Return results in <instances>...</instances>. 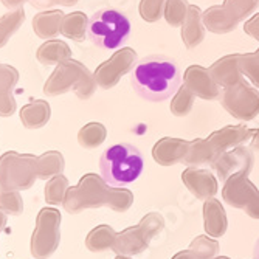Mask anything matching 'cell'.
I'll use <instances>...</instances> for the list:
<instances>
[{
    "label": "cell",
    "instance_id": "1",
    "mask_svg": "<svg viewBox=\"0 0 259 259\" xmlns=\"http://www.w3.org/2000/svg\"><path fill=\"white\" fill-rule=\"evenodd\" d=\"M182 82L177 62L166 55H149L137 61L131 72L135 93L146 101L160 103L176 95Z\"/></svg>",
    "mask_w": 259,
    "mask_h": 259
},
{
    "label": "cell",
    "instance_id": "2",
    "mask_svg": "<svg viewBox=\"0 0 259 259\" xmlns=\"http://www.w3.org/2000/svg\"><path fill=\"white\" fill-rule=\"evenodd\" d=\"M145 161L140 149L131 143H118L106 149L100 158V171L104 182L113 188L134 183L143 172Z\"/></svg>",
    "mask_w": 259,
    "mask_h": 259
},
{
    "label": "cell",
    "instance_id": "3",
    "mask_svg": "<svg viewBox=\"0 0 259 259\" xmlns=\"http://www.w3.org/2000/svg\"><path fill=\"white\" fill-rule=\"evenodd\" d=\"M132 23L129 17L115 8H101L95 11L85 27L87 37L103 50H116L129 40Z\"/></svg>",
    "mask_w": 259,
    "mask_h": 259
},
{
    "label": "cell",
    "instance_id": "4",
    "mask_svg": "<svg viewBox=\"0 0 259 259\" xmlns=\"http://www.w3.org/2000/svg\"><path fill=\"white\" fill-rule=\"evenodd\" d=\"M23 19H25V14H23L22 10L13 11L10 14H5L4 17H0V47L5 45L7 40H10V36L16 33Z\"/></svg>",
    "mask_w": 259,
    "mask_h": 259
},
{
    "label": "cell",
    "instance_id": "5",
    "mask_svg": "<svg viewBox=\"0 0 259 259\" xmlns=\"http://www.w3.org/2000/svg\"><path fill=\"white\" fill-rule=\"evenodd\" d=\"M253 257L259 259V239L256 241V245H254V250H253Z\"/></svg>",
    "mask_w": 259,
    "mask_h": 259
}]
</instances>
